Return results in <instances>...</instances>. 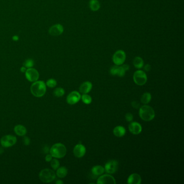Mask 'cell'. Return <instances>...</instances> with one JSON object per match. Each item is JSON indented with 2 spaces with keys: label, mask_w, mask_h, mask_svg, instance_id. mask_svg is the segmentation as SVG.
Listing matches in <instances>:
<instances>
[{
  "label": "cell",
  "mask_w": 184,
  "mask_h": 184,
  "mask_svg": "<svg viewBox=\"0 0 184 184\" xmlns=\"http://www.w3.org/2000/svg\"><path fill=\"white\" fill-rule=\"evenodd\" d=\"M32 94L36 97L43 96L46 92V85L43 81H36L32 84L30 87Z\"/></svg>",
  "instance_id": "cell-1"
},
{
  "label": "cell",
  "mask_w": 184,
  "mask_h": 184,
  "mask_svg": "<svg viewBox=\"0 0 184 184\" xmlns=\"http://www.w3.org/2000/svg\"><path fill=\"white\" fill-rule=\"evenodd\" d=\"M139 116L144 121H152L155 117V112L152 107L145 105L139 109Z\"/></svg>",
  "instance_id": "cell-2"
},
{
  "label": "cell",
  "mask_w": 184,
  "mask_h": 184,
  "mask_svg": "<svg viewBox=\"0 0 184 184\" xmlns=\"http://www.w3.org/2000/svg\"><path fill=\"white\" fill-rule=\"evenodd\" d=\"M50 153L53 157L62 158L66 155V148L63 144L57 143L51 147L50 149Z\"/></svg>",
  "instance_id": "cell-3"
},
{
  "label": "cell",
  "mask_w": 184,
  "mask_h": 184,
  "mask_svg": "<svg viewBox=\"0 0 184 184\" xmlns=\"http://www.w3.org/2000/svg\"><path fill=\"white\" fill-rule=\"evenodd\" d=\"M39 179L42 182L48 183L53 182L56 178V175L53 170L46 169L42 170L39 174Z\"/></svg>",
  "instance_id": "cell-4"
},
{
  "label": "cell",
  "mask_w": 184,
  "mask_h": 184,
  "mask_svg": "<svg viewBox=\"0 0 184 184\" xmlns=\"http://www.w3.org/2000/svg\"><path fill=\"white\" fill-rule=\"evenodd\" d=\"M126 58V53L123 50L119 49L114 52L112 56V61L114 65L121 66L125 62Z\"/></svg>",
  "instance_id": "cell-5"
},
{
  "label": "cell",
  "mask_w": 184,
  "mask_h": 184,
  "mask_svg": "<svg viewBox=\"0 0 184 184\" xmlns=\"http://www.w3.org/2000/svg\"><path fill=\"white\" fill-rule=\"evenodd\" d=\"M148 80L146 73L143 70H138L133 74V80L137 85L141 86L144 85Z\"/></svg>",
  "instance_id": "cell-6"
},
{
  "label": "cell",
  "mask_w": 184,
  "mask_h": 184,
  "mask_svg": "<svg viewBox=\"0 0 184 184\" xmlns=\"http://www.w3.org/2000/svg\"><path fill=\"white\" fill-rule=\"evenodd\" d=\"M17 139L12 135H6L1 139V144L4 148L12 147L16 143Z\"/></svg>",
  "instance_id": "cell-7"
},
{
  "label": "cell",
  "mask_w": 184,
  "mask_h": 184,
  "mask_svg": "<svg viewBox=\"0 0 184 184\" xmlns=\"http://www.w3.org/2000/svg\"><path fill=\"white\" fill-rule=\"evenodd\" d=\"M26 77L29 82H35L39 80V73L37 70L34 68H28L25 72Z\"/></svg>",
  "instance_id": "cell-8"
},
{
  "label": "cell",
  "mask_w": 184,
  "mask_h": 184,
  "mask_svg": "<svg viewBox=\"0 0 184 184\" xmlns=\"http://www.w3.org/2000/svg\"><path fill=\"white\" fill-rule=\"evenodd\" d=\"M118 168V162L115 160H109L105 164L104 169L109 174H114L117 172Z\"/></svg>",
  "instance_id": "cell-9"
},
{
  "label": "cell",
  "mask_w": 184,
  "mask_h": 184,
  "mask_svg": "<svg viewBox=\"0 0 184 184\" xmlns=\"http://www.w3.org/2000/svg\"><path fill=\"white\" fill-rule=\"evenodd\" d=\"M80 98L81 96L80 94L77 91H74L68 94L66 98V102L69 104L73 105L77 103L80 101Z\"/></svg>",
  "instance_id": "cell-10"
},
{
  "label": "cell",
  "mask_w": 184,
  "mask_h": 184,
  "mask_svg": "<svg viewBox=\"0 0 184 184\" xmlns=\"http://www.w3.org/2000/svg\"><path fill=\"white\" fill-rule=\"evenodd\" d=\"M64 27L61 24H56L51 26L49 30V34L53 36H57L63 34Z\"/></svg>",
  "instance_id": "cell-11"
},
{
  "label": "cell",
  "mask_w": 184,
  "mask_h": 184,
  "mask_svg": "<svg viewBox=\"0 0 184 184\" xmlns=\"http://www.w3.org/2000/svg\"><path fill=\"white\" fill-rule=\"evenodd\" d=\"M97 183L98 184H116V182L115 179L111 175H105L98 178Z\"/></svg>",
  "instance_id": "cell-12"
},
{
  "label": "cell",
  "mask_w": 184,
  "mask_h": 184,
  "mask_svg": "<svg viewBox=\"0 0 184 184\" xmlns=\"http://www.w3.org/2000/svg\"><path fill=\"white\" fill-rule=\"evenodd\" d=\"M86 153V148L82 144H77L73 148V154L76 157L80 158L85 155Z\"/></svg>",
  "instance_id": "cell-13"
},
{
  "label": "cell",
  "mask_w": 184,
  "mask_h": 184,
  "mask_svg": "<svg viewBox=\"0 0 184 184\" xmlns=\"http://www.w3.org/2000/svg\"><path fill=\"white\" fill-rule=\"evenodd\" d=\"M129 131L133 135H138L142 131V127L141 124L137 122H132L128 126Z\"/></svg>",
  "instance_id": "cell-14"
},
{
  "label": "cell",
  "mask_w": 184,
  "mask_h": 184,
  "mask_svg": "<svg viewBox=\"0 0 184 184\" xmlns=\"http://www.w3.org/2000/svg\"><path fill=\"white\" fill-rule=\"evenodd\" d=\"M92 84L90 82H85L80 85V92L83 94H87L90 92L92 89Z\"/></svg>",
  "instance_id": "cell-15"
},
{
  "label": "cell",
  "mask_w": 184,
  "mask_h": 184,
  "mask_svg": "<svg viewBox=\"0 0 184 184\" xmlns=\"http://www.w3.org/2000/svg\"><path fill=\"white\" fill-rule=\"evenodd\" d=\"M141 182V176L137 173H133L128 177L127 182L128 184H140Z\"/></svg>",
  "instance_id": "cell-16"
},
{
  "label": "cell",
  "mask_w": 184,
  "mask_h": 184,
  "mask_svg": "<svg viewBox=\"0 0 184 184\" xmlns=\"http://www.w3.org/2000/svg\"><path fill=\"white\" fill-rule=\"evenodd\" d=\"M113 132L114 135L117 137H122L125 135L126 130L123 126H117L114 128Z\"/></svg>",
  "instance_id": "cell-17"
},
{
  "label": "cell",
  "mask_w": 184,
  "mask_h": 184,
  "mask_svg": "<svg viewBox=\"0 0 184 184\" xmlns=\"http://www.w3.org/2000/svg\"><path fill=\"white\" fill-rule=\"evenodd\" d=\"M89 5L92 12H97L101 8V3L98 0H90Z\"/></svg>",
  "instance_id": "cell-18"
},
{
  "label": "cell",
  "mask_w": 184,
  "mask_h": 184,
  "mask_svg": "<svg viewBox=\"0 0 184 184\" xmlns=\"http://www.w3.org/2000/svg\"><path fill=\"white\" fill-rule=\"evenodd\" d=\"M133 64L136 69H141L143 68L144 66V62L141 57L139 56H137L133 59Z\"/></svg>",
  "instance_id": "cell-19"
},
{
  "label": "cell",
  "mask_w": 184,
  "mask_h": 184,
  "mask_svg": "<svg viewBox=\"0 0 184 184\" xmlns=\"http://www.w3.org/2000/svg\"><path fill=\"white\" fill-rule=\"evenodd\" d=\"M15 132L19 136H23L27 133V129L22 125H17L14 128Z\"/></svg>",
  "instance_id": "cell-20"
},
{
  "label": "cell",
  "mask_w": 184,
  "mask_h": 184,
  "mask_svg": "<svg viewBox=\"0 0 184 184\" xmlns=\"http://www.w3.org/2000/svg\"><path fill=\"white\" fill-rule=\"evenodd\" d=\"M91 172L93 175H96V176H98V175H101L104 173V172H105V169H104V167H102V166H101V165H96V166H94V167H92Z\"/></svg>",
  "instance_id": "cell-21"
},
{
  "label": "cell",
  "mask_w": 184,
  "mask_h": 184,
  "mask_svg": "<svg viewBox=\"0 0 184 184\" xmlns=\"http://www.w3.org/2000/svg\"><path fill=\"white\" fill-rule=\"evenodd\" d=\"M68 174V170L66 167L62 166V167H58L56 172V175L57 177L60 178H63L66 176Z\"/></svg>",
  "instance_id": "cell-22"
},
{
  "label": "cell",
  "mask_w": 184,
  "mask_h": 184,
  "mask_svg": "<svg viewBox=\"0 0 184 184\" xmlns=\"http://www.w3.org/2000/svg\"><path fill=\"white\" fill-rule=\"evenodd\" d=\"M151 94L148 92H145L142 95L141 97V102L143 104H147L150 103L151 100Z\"/></svg>",
  "instance_id": "cell-23"
},
{
  "label": "cell",
  "mask_w": 184,
  "mask_h": 184,
  "mask_svg": "<svg viewBox=\"0 0 184 184\" xmlns=\"http://www.w3.org/2000/svg\"><path fill=\"white\" fill-rule=\"evenodd\" d=\"M64 94H65V91L62 87H57L53 91V94L56 97H62Z\"/></svg>",
  "instance_id": "cell-24"
},
{
  "label": "cell",
  "mask_w": 184,
  "mask_h": 184,
  "mask_svg": "<svg viewBox=\"0 0 184 184\" xmlns=\"http://www.w3.org/2000/svg\"><path fill=\"white\" fill-rule=\"evenodd\" d=\"M83 102L86 104H90L92 102V98L87 94H83L81 97Z\"/></svg>",
  "instance_id": "cell-25"
},
{
  "label": "cell",
  "mask_w": 184,
  "mask_h": 184,
  "mask_svg": "<svg viewBox=\"0 0 184 184\" xmlns=\"http://www.w3.org/2000/svg\"><path fill=\"white\" fill-rule=\"evenodd\" d=\"M60 162L57 159H53L51 160V166L53 170H57L58 167H60Z\"/></svg>",
  "instance_id": "cell-26"
},
{
  "label": "cell",
  "mask_w": 184,
  "mask_h": 184,
  "mask_svg": "<svg viewBox=\"0 0 184 184\" xmlns=\"http://www.w3.org/2000/svg\"><path fill=\"white\" fill-rule=\"evenodd\" d=\"M34 62L32 59H28L24 62L23 66L26 68H31L34 66Z\"/></svg>",
  "instance_id": "cell-27"
},
{
  "label": "cell",
  "mask_w": 184,
  "mask_h": 184,
  "mask_svg": "<svg viewBox=\"0 0 184 184\" xmlns=\"http://www.w3.org/2000/svg\"><path fill=\"white\" fill-rule=\"evenodd\" d=\"M46 85L49 87H55L56 85H57V82L55 79H49L48 80H47V82L46 83Z\"/></svg>",
  "instance_id": "cell-28"
},
{
  "label": "cell",
  "mask_w": 184,
  "mask_h": 184,
  "mask_svg": "<svg viewBox=\"0 0 184 184\" xmlns=\"http://www.w3.org/2000/svg\"><path fill=\"white\" fill-rule=\"evenodd\" d=\"M119 66L114 65V66H112L110 70V73L112 75L117 76L119 71Z\"/></svg>",
  "instance_id": "cell-29"
},
{
  "label": "cell",
  "mask_w": 184,
  "mask_h": 184,
  "mask_svg": "<svg viewBox=\"0 0 184 184\" xmlns=\"http://www.w3.org/2000/svg\"><path fill=\"white\" fill-rule=\"evenodd\" d=\"M125 119L126 121L128 122L132 121L133 119V114L131 113H127L125 115Z\"/></svg>",
  "instance_id": "cell-30"
},
{
  "label": "cell",
  "mask_w": 184,
  "mask_h": 184,
  "mask_svg": "<svg viewBox=\"0 0 184 184\" xmlns=\"http://www.w3.org/2000/svg\"><path fill=\"white\" fill-rule=\"evenodd\" d=\"M23 143L26 145H29L30 143V141L29 138L27 137H24L23 138Z\"/></svg>",
  "instance_id": "cell-31"
},
{
  "label": "cell",
  "mask_w": 184,
  "mask_h": 184,
  "mask_svg": "<svg viewBox=\"0 0 184 184\" xmlns=\"http://www.w3.org/2000/svg\"><path fill=\"white\" fill-rule=\"evenodd\" d=\"M143 68H144V70L146 71V72H148V71L151 70V66L150 64H146L145 66H144Z\"/></svg>",
  "instance_id": "cell-32"
},
{
  "label": "cell",
  "mask_w": 184,
  "mask_h": 184,
  "mask_svg": "<svg viewBox=\"0 0 184 184\" xmlns=\"http://www.w3.org/2000/svg\"><path fill=\"white\" fill-rule=\"evenodd\" d=\"M46 160L47 162H50L53 159V156L51 155H47L46 157Z\"/></svg>",
  "instance_id": "cell-33"
},
{
  "label": "cell",
  "mask_w": 184,
  "mask_h": 184,
  "mask_svg": "<svg viewBox=\"0 0 184 184\" xmlns=\"http://www.w3.org/2000/svg\"><path fill=\"white\" fill-rule=\"evenodd\" d=\"M132 106L135 109H138L139 107V104L138 103V102H133L132 103Z\"/></svg>",
  "instance_id": "cell-34"
},
{
  "label": "cell",
  "mask_w": 184,
  "mask_h": 184,
  "mask_svg": "<svg viewBox=\"0 0 184 184\" xmlns=\"http://www.w3.org/2000/svg\"><path fill=\"white\" fill-rule=\"evenodd\" d=\"M12 39H13V41H19V37L17 36V35H15V36L12 37Z\"/></svg>",
  "instance_id": "cell-35"
},
{
  "label": "cell",
  "mask_w": 184,
  "mask_h": 184,
  "mask_svg": "<svg viewBox=\"0 0 184 184\" xmlns=\"http://www.w3.org/2000/svg\"><path fill=\"white\" fill-rule=\"evenodd\" d=\"M20 70H21V71L22 73H25V72L26 71V70H27V68L23 66H22V67L21 68Z\"/></svg>",
  "instance_id": "cell-36"
},
{
  "label": "cell",
  "mask_w": 184,
  "mask_h": 184,
  "mask_svg": "<svg viewBox=\"0 0 184 184\" xmlns=\"http://www.w3.org/2000/svg\"><path fill=\"white\" fill-rule=\"evenodd\" d=\"M56 184H63V182L62 181V180H58L57 181H56Z\"/></svg>",
  "instance_id": "cell-37"
},
{
  "label": "cell",
  "mask_w": 184,
  "mask_h": 184,
  "mask_svg": "<svg viewBox=\"0 0 184 184\" xmlns=\"http://www.w3.org/2000/svg\"><path fill=\"white\" fill-rule=\"evenodd\" d=\"M44 149H46V150H44V152H46V153L48 152L49 148H48V147H46H46H45V148H44Z\"/></svg>",
  "instance_id": "cell-38"
}]
</instances>
